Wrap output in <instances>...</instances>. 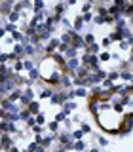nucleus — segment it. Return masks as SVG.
<instances>
[{
  "label": "nucleus",
  "instance_id": "nucleus-1",
  "mask_svg": "<svg viewBox=\"0 0 133 152\" xmlns=\"http://www.w3.org/2000/svg\"><path fill=\"white\" fill-rule=\"evenodd\" d=\"M13 146V139L10 133H4V135H0V150L2 152H10V148Z\"/></svg>",
  "mask_w": 133,
  "mask_h": 152
},
{
  "label": "nucleus",
  "instance_id": "nucleus-2",
  "mask_svg": "<svg viewBox=\"0 0 133 152\" xmlns=\"http://www.w3.org/2000/svg\"><path fill=\"white\" fill-rule=\"evenodd\" d=\"M59 46H61V40H59V38H51V40L46 44V48H44V53L46 55H53L55 51L59 50Z\"/></svg>",
  "mask_w": 133,
  "mask_h": 152
},
{
  "label": "nucleus",
  "instance_id": "nucleus-3",
  "mask_svg": "<svg viewBox=\"0 0 133 152\" xmlns=\"http://www.w3.org/2000/svg\"><path fill=\"white\" fill-rule=\"evenodd\" d=\"M13 6H15L13 2H2L0 4V13H2V15H10V13L13 12Z\"/></svg>",
  "mask_w": 133,
  "mask_h": 152
},
{
  "label": "nucleus",
  "instance_id": "nucleus-4",
  "mask_svg": "<svg viewBox=\"0 0 133 152\" xmlns=\"http://www.w3.org/2000/svg\"><path fill=\"white\" fill-rule=\"evenodd\" d=\"M23 91H25V89H19V88H15L12 93L8 95V99H10L12 103H15V101H21V97H23Z\"/></svg>",
  "mask_w": 133,
  "mask_h": 152
},
{
  "label": "nucleus",
  "instance_id": "nucleus-5",
  "mask_svg": "<svg viewBox=\"0 0 133 152\" xmlns=\"http://www.w3.org/2000/svg\"><path fill=\"white\" fill-rule=\"evenodd\" d=\"M72 48H86V42H84V38L78 34V32H74V36H72Z\"/></svg>",
  "mask_w": 133,
  "mask_h": 152
},
{
  "label": "nucleus",
  "instance_id": "nucleus-6",
  "mask_svg": "<svg viewBox=\"0 0 133 152\" xmlns=\"http://www.w3.org/2000/svg\"><path fill=\"white\" fill-rule=\"evenodd\" d=\"M55 139H57V137H55V133H48V135L42 137V142H40V145L48 148V146H51V142H53Z\"/></svg>",
  "mask_w": 133,
  "mask_h": 152
},
{
  "label": "nucleus",
  "instance_id": "nucleus-7",
  "mask_svg": "<svg viewBox=\"0 0 133 152\" xmlns=\"http://www.w3.org/2000/svg\"><path fill=\"white\" fill-rule=\"evenodd\" d=\"M12 53L15 55L17 59H19V57H23V55H25V46H23V44H15V46H13V51H12Z\"/></svg>",
  "mask_w": 133,
  "mask_h": 152
},
{
  "label": "nucleus",
  "instance_id": "nucleus-8",
  "mask_svg": "<svg viewBox=\"0 0 133 152\" xmlns=\"http://www.w3.org/2000/svg\"><path fill=\"white\" fill-rule=\"evenodd\" d=\"M74 108H76V103H74V101H66V103L63 104V112H65V116H69V114L72 112Z\"/></svg>",
  "mask_w": 133,
  "mask_h": 152
},
{
  "label": "nucleus",
  "instance_id": "nucleus-9",
  "mask_svg": "<svg viewBox=\"0 0 133 152\" xmlns=\"http://www.w3.org/2000/svg\"><path fill=\"white\" fill-rule=\"evenodd\" d=\"M28 110H31V114L32 116H38V114H40V104H38V101H32L31 104H28Z\"/></svg>",
  "mask_w": 133,
  "mask_h": 152
},
{
  "label": "nucleus",
  "instance_id": "nucleus-10",
  "mask_svg": "<svg viewBox=\"0 0 133 152\" xmlns=\"http://www.w3.org/2000/svg\"><path fill=\"white\" fill-rule=\"evenodd\" d=\"M25 46V55H28V57H34L38 51H36V46H32V44H23Z\"/></svg>",
  "mask_w": 133,
  "mask_h": 152
},
{
  "label": "nucleus",
  "instance_id": "nucleus-11",
  "mask_svg": "<svg viewBox=\"0 0 133 152\" xmlns=\"http://www.w3.org/2000/svg\"><path fill=\"white\" fill-rule=\"evenodd\" d=\"M99 51H101V46L99 44H91V46L86 48V53H91V55H97Z\"/></svg>",
  "mask_w": 133,
  "mask_h": 152
},
{
  "label": "nucleus",
  "instance_id": "nucleus-12",
  "mask_svg": "<svg viewBox=\"0 0 133 152\" xmlns=\"http://www.w3.org/2000/svg\"><path fill=\"white\" fill-rule=\"evenodd\" d=\"M23 69H25V65H23L21 59L13 61V72H15V74H19V70H23Z\"/></svg>",
  "mask_w": 133,
  "mask_h": 152
},
{
  "label": "nucleus",
  "instance_id": "nucleus-13",
  "mask_svg": "<svg viewBox=\"0 0 133 152\" xmlns=\"http://www.w3.org/2000/svg\"><path fill=\"white\" fill-rule=\"evenodd\" d=\"M61 86H63V88H66V89H69L70 86H72V80H70V76L63 74V78H61Z\"/></svg>",
  "mask_w": 133,
  "mask_h": 152
},
{
  "label": "nucleus",
  "instance_id": "nucleus-14",
  "mask_svg": "<svg viewBox=\"0 0 133 152\" xmlns=\"http://www.w3.org/2000/svg\"><path fill=\"white\" fill-rule=\"evenodd\" d=\"M42 10H44V2H40V0H36V2L32 4V12H34V13H40Z\"/></svg>",
  "mask_w": 133,
  "mask_h": 152
},
{
  "label": "nucleus",
  "instance_id": "nucleus-15",
  "mask_svg": "<svg viewBox=\"0 0 133 152\" xmlns=\"http://www.w3.org/2000/svg\"><path fill=\"white\" fill-rule=\"evenodd\" d=\"M82 25H84V19H82V15H78V17L74 19V28H72V31H74V32L80 31V28H82Z\"/></svg>",
  "mask_w": 133,
  "mask_h": 152
},
{
  "label": "nucleus",
  "instance_id": "nucleus-16",
  "mask_svg": "<svg viewBox=\"0 0 133 152\" xmlns=\"http://www.w3.org/2000/svg\"><path fill=\"white\" fill-rule=\"evenodd\" d=\"M66 6H69V4H57V6L53 8V13H55V15H61V13L66 10Z\"/></svg>",
  "mask_w": 133,
  "mask_h": 152
},
{
  "label": "nucleus",
  "instance_id": "nucleus-17",
  "mask_svg": "<svg viewBox=\"0 0 133 152\" xmlns=\"http://www.w3.org/2000/svg\"><path fill=\"white\" fill-rule=\"evenodd\" d=\"M53 93L55 91H51V89H42V91H40V99H51Z\"/></svg>",
  "mask_w": 133,
  "mask_h": 152
},
{
  "label": "nucleus",
  "instance_id": "nucleus-18",
  "mask_svg": "<svg viewBox=\"0 0 133 152\" xmlns=\"http://www.w3.org/2000/svg\"><path fill=\"white\" fill-rule=\"evenodd\" d=\"M84 42H86V48H88V46H91V44H95V38H93L91 32H88V34L84 36Z\"/></svg>",
  "mask_w": 133,
  "mask_h": 152
},
{
  "label": "nucleus",
  "instance_id": "nucleus-19",
  "mask_svg": "<svg viewBox=\"0 0 133 152\" xmlns=\"http://www.w3.org/2000/svg\"><path fill=\"white\" fill-rule=\"evenodd\" d=\"M31 116H32V114H31V110H28V108H25V110L19 112V120H25V122H27Z\"/></svg>",
  "mask_w": 133,
  "mask_h": 152
},
{
  "label": "nucleus",
  "instance_id": "nucleus-20",
  "mask_svg": "<svg viewBox=\"0 0 133 152\" xmlns=\"http://www.w3.org/2000/svg\"><path fill=\"white\" fill-rule=\"evenodd\" d=\"M72 135V141H82V137H84V131L82 129H76V131H72L70 133Z\"/></svg>",
  "mask_w": 133,
  "mask_h": 152
},
{
  "label": "nucleus",
  "instance_id": "nucleus-21",
  "mask_svg": "<svg viewBox=\"0 0 133 152\" xmlns=\"http://www.w3.org/2000/svg\"><path fill=\"white\" fill-rule=\"evenodd\" d=\"M74 150H76V152L86 150V142H84V141H74Z\"/></svg>",
  "mask_w": 133,
  "mask_h": 152
},
{
  "label": "nucleus",
  "instance_id": "nucleus-22",
  "mask_svg": "<svg viewBox=\"0 0 133 152\" xmlns=\"http://www.w3.org/2000/svg\"><path fill=\"white\" fill-rule=\"evenodd\" d=\"M19 15H21V13H17V12H12V13L8 15V21L15 25V21H19Z\"/></svg>",
  "mask_w": 133,
  "mask_h": 152
},
{
  "label": "nucleus",
  "instance_id": "nucleus-23",
  "mask_svg": "<svg viewBox=\"0 0 133 152\" xmlns=\"http://www.w3.org/2000/svg\"><path fill=\"white\" fill-rule=\"evenodd\" d=\"M8 127H10V122H4V120H0V135L8 133Z\"/></svg>",
  "mask_w": 133,
  "mask_h": 152
},
{
  "label": "nucleus",
  "instance_id": "nucleus-24",
  "mask_svg": "<svg viewBox=\"0 0 133 152\" xmlns=\"http://www.w3.org/2000/svg\"><path fill=\"white\" fill-rule=\"evenodd\" d=\"M74 95L76 97H86L88 91H86V88H74Z\"/></svg>",
  "mask_w": 133,
  "mask_h": 152
},
{
  "label": "nucleus",
  "instance_id": "nucleus-25",
  "mask_svg": "<svg viewBox=\"0 0 133 152\" xmlns=\"http://www.w3.org/2000/svg\"><path fill=\"white\" fill-rule=\"evenodd\" d=\"M23 65H25V69L28 70V72H31V70H32V69H36V65H34V63H32V61H31V59H25V61H23Z\"/></svg>",
  "mask_w": 133,
  "mask_h": 152
},
{
  "label": "nucleus",
  "instance_id": "nucleus-26",
  "mask_svg": "<svg viewBox=\"0 0 133 152\" xmlns=\"http://www.w3.org/2000/svg\"><path fill=\"white\" fill-rule=\"evenodd\" d=\"M107 76H108V80H110V82H116V80L120 78V72H116V70H112V72H108Z\"/></svg>",
  "mask_w": 133,
  "mask_h": 152
},
{
  "label": "nucleus",
  "instance_id": "nucleus-27",
  "mask_svg": "<svg viewBox=\"0 0 133 152\" xmlns=\"http://www.w3.org/2000/svg\"><path fill=\"white\" fill-rule=\"evenodd\" d=\"M48 127H50V131L51 133H55V131H59V122H50V126H48Z\"/></svg>",
  "mask_w": 133,
  "mask_h": 152
},
{
  "label": "nucleus",
  "instance_id": "nucleus-28",
  "mask_svg": "<svg viewBox=\"0 0 133 152\" xmlns=\"http://www.w3.org/2000/svg\"><path fill=\"white\" fill-rule=\"evenodd\" d=\"M65 120H66V116H65V112H63V110L55 114V122H59V124H61V122H65Z\"/></svg>",
  "mask_w": 133,
  "mask_h": 152
},
{
  "label": "nucleus",
  "instance_id": "nucleus-29",
  "mask_svg": "<svg viewBox=\"0 0 133 152\" xmlns=\"http://www.w3.org/2000/svg\"><path fill=\"white\" fill-rule=\"evenodd\" d=\"M44 124H46V118H44V114H38V116H36V126H44Z\"/></svg>",
  "mask_w": 133,
  "mask_h": 152
},
{
  "label": "nucleus",
  "instance_id": "nucleus-30",
  "mask_svg": "<svg viewBox=\"0 0 133 152\" xmlns=\"http://www.w3.org/2000/svg\"><path fill=\"white\" fill-rule=\"evenodd\" d=\"M38 146H40V145H38V142H34V141H32V142H28L27 150H28V152H36V148H38Z\"/></svg>",
  "mask_w": 133,
  "mask_h": 152
},
{
  "label": "nucleus",
  "instance_id": "nucleus-31",
  "mask_svg": "<svg viewBox=\"0 0 133 152\" xmlns=\"http://www.w3.org/2000/svg\"><path fill=\"white\" fill-rule=\"evenodd\" d=\"M110 53H108V51H103V53H99V61H108V59H110Z\"/></svg>",
  "mask_w": 133,
  "mask_h": 152
},
{
  "label": "nucleus",
  "instance_id": "nucleus-32",
  "mask_svg": "<svg viewBox=\"0 0 133 152\" xmlns=\"http://www.w3.org/2000/svg\"><path fill=\"white\" fill-rule=\"evenodd\" d=\"M112 44V40H110V36H107V38H103V42H101V48H108Z\"/></svg>",
  "mask_w": 133,
  "mask_h": 152
},
{
  "label": "nucleus",
  "instance_id": "nucleus-33",
  "mask_svg": "<svg viewBox=\"0 0 133 152\" xmlns=\"http://www.w3.org/2000/svg\"><path fill=\"white\" fill-rule=\"evenodd\" d=\"M95 15H93V13H84V15H82V19H84V23H89V21H91V19H93Z\"/></svg>",
  "mask_w": 133,
  "mask_h": 152
},
{
  "label": "nucleus",
  "instance_id": "nucleus-34",
  "mask_svg": "<svg viewBox=\"0 0 133 152\" xmlns=\"http://www.w3.org/2000/svg\"><path fill=\"white\" fill-rule=\"evenodd\" d=\"M6 31H8V32H15V31H17V27L13 25V23H8V25H6Z\"/></svg>",
  "mask_w": 133,
  "mask_h": 152
},
{
  "label": "nucleus",
  "instance_id": "nucleus-35",
  "mask_svg": "<svg viewBox=\"0 0 133 152\" xmlns=\"http://www.w3.org/2000/svg\"><path fill=\"white\" fill-rule=\"evenodd\" d=\"M129 46H131V44H129L127 40H122V42H120V50H122V51H124V50H127Z\"/></svg>",
  "mask_w": 133,
  "mask_h": 152
},
{
  "label": "nucleus",
  "instance_id": "nucleus-36",
  "mask_svg": "<svg viewBox=\"0 0 133 152\" xmlns=\"http://www.w3.org/2000/svg\"><path fill=\"white\" fill-rule=\"evenodd\" d=\"M89 10H91V2H88V4H84V8H82V12H84V13H89Z\"/></svg>",
  "mask_w": 133,
  "mask_h": 152
},
{
  "label": "nucleus",
  "instance_id": "nucleus-37",
  "mask_svg": "<svg viewBox=\"0 0 133 152\" xmlns=\"http://www.w3.org/2000/svg\"><path fill=\"white\" fill-rule=\"evenodd\" d=\"M93 21L97 23V25H101V23H104V17H101V15H95V17H93Z\"/></svg>",
  "mask_w": 133,
  "mask_h": 152
},
{
  "label": "nucleus",
  "instance_id": "nucleus-38",
  "mask_svg": "<svg viewBox=\"0 0 133 152\" xmlns=\"http://www.w3.org/2000/svg\"><path fill=\"white\" fill-rule=\"evenodd\" d=\"M82 131L84 133H89V131H91V127H89L88 124H82Z\"/></svg>",
  "mask_w": 133,
  "mask_h": 152
},
{
  "label": "nucleus",
  "instance_id": "nucleus-39",
  "mask_svg": "<svg viewBox=\"0 0 133 152\" xmlns=\"http://www.w3.org/2000/svg\"><path fill=\"white\" fill-rule=\"evenodd\" d=\"M32 131H34L36 135H40V133H42V126H34V127H32Z\"/></svg>",
  "mask_w": 133,
  "mask_h": 152
},
{
  "label": "nucleus",
  "instance_id": "nucleus-40",
  "mask_svg": "<svg viewBox=\"0 0 133 152\" xmlns=\"http://www.w3.org/2000/svg\"><path fill=\"white\" fill-rule=\"evenodd\" d=\"M99 142H101V145H103V146H107V145H108V141H107V139H104V137H99Z\"/></svg>",
  "mask_w": 133,
  "mask_h": 152
},
{
  "label": "nucleus",
  "instance_id": "nucleus-41",
  "mask_svg": "<svg viewBox=\"0 0 133 152\" xmlns=\"http://www.w3.org/2000/svg\"><path fill=\"white\" fill-rule=\"evenodd\" d=\"M6 32H8L6 28H4V27H0V38H4V36H6Z\"/></svg>",
  "mask_w": 133,
  "mask_h": 152
},
{
  "label": "nucleus",
  "instance_id": "nucleus-42",
  "mask_svg": "<svg viewBox=\"0 0 133 152\" xmlns=\"http://www.w3.org/2000/svg\"><path fill=\"white\" fill-rule=\"evenodd\" d=\"M36 152H48V148H46V146H42V145H40V146L36 148Z\"/></svg>",
  "mask_w": 133,
  "mask_h": 152
},
{
  "label": "nucleus",
  "instance_id": "nucleus-43",
  "mask_svg": "<svg viewBox=\"0 0 133 152\" xmlns=\"http://www.w3.org/2000/svg\"><path fill=\"white\" fill-rule=\"evenodd\" d=\"M10 152H19V148H17V146H12V148H10Z\"/></svg>",
  "mask_w": 133,
  "mask_h": 152
},
{
  "label": "nucleus",
  "instance_id": "nucleus-44",
  "mask_svg": "<svg viewBox=\"0 0 133 152\" xmlns=\"http://www.w3.org/2000/svg\"><path fill=\"white\" fill-rule=\"evenodd\" d=\"M53 152H66V150H65V148H63V146H61V148H55V150H53Z\"/></svg>",
  "mask_w": 133,
  "mask_h": 152
},
{
  "label": "nucleus",
  "instance_id": "nucleus-45",
  "mask_svg": "<svg viewBox=\"0 0 133 152\" xmlns=\"http://www.w3.org/2000/svg\"><path fill=\"white\" fill-rule=\"evenodd\" d=\"M89 152H101V150H99V148H91V150H89Z\"/></svg>",
  "mask_w": 133,
  "mask_h": 152
},
{
  "label": "nucleus",
  "instance_id": "nucleus-46",
  "mask_svg": "<svg viewBox=\"0 0 133 152\" xmlns=\"http://www.w3.org/2000/svg\"><path fill=\"white\" fill-rule=\"evenodd\" d=\"M0 15H2V13H0Z\"/></svg>",
  "mask_w": 133,
  "mask_h": 152
},
{
  "label": "nucleus",
  "instance_id": "nucleus-47",
  "mask_svg": "<svg viewBox=\"0 0 133 152\" xmlns=\"http://www.w3.org/2000/svg\"><path fill=\"white\" fill-rule=\"evenodd\" d=\"M27 152H28V150H27Z\"/></svg>",
  "mask_w": 133,
  "mask_h": 152
}]
</instances>
